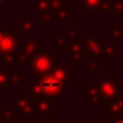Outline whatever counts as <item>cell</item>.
I'll use <instances>...</instances> for the list:
<instances>
[{
	"instance_id": "obj_1",
	"label": "cell",
	"mask_w": 123,
	"mask_h": 123,
	"mask_svg": "<svg viewBox=\"0 0 123 123\" xmlns=\"http://www.w3.org/2000/svg\"><path fill=\"white\" fill-rule=\"evenodd\" d=\"M43 86L47 87V89H55V87L57 89V87H59V83H57V82H56V83H49V82L46 80V82H43Z\"/></svg>"
}]
</instances>
